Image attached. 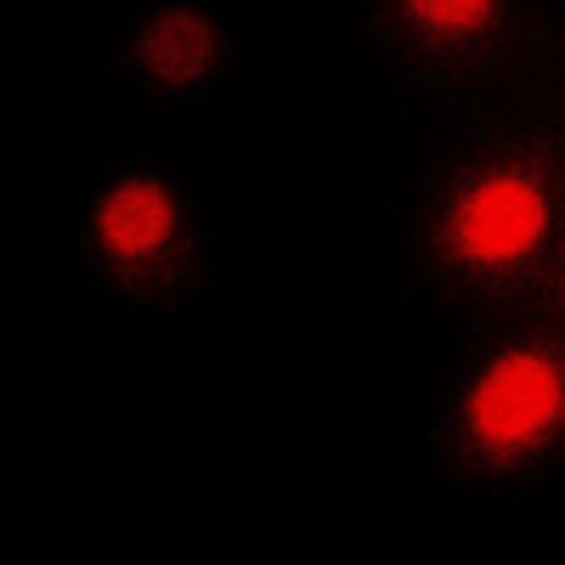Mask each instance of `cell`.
Returning <instances> with one entry per match:
<instances>
[{
    "mask_svg": "<svg viewBox=\"0 0 565 565\" xmlns=\"http://www.w3.org/2000/svg\"><path fill=\"white\" fill-rule=\"evenodd\" d=\"M548 226H554L548 181L532 164H492L452 193L441 244L452 266L498 277V271L526 266L543 249Z\"/></svg>",
    "mask_w": 565,
    "mask_h": 565,
    "instance_id": "obj_1",
    "label": "cell"
},
{
    "mask_svg": "<svg viewBox=\"0 0 565 565\" xmlns=\"http://www.w3.org/2000/svg\"><path fill=\"white\" fill-rule=\"evenodd\" d=\"M565 424V351L509 345L463 396V436L481 458H526Z\"/></svg>",
    "mask_w": 565,
    "mask_h": 565,
    "instance_id": "obj_2",
    "label": "cell"
},
{
    "mask_svg": "<svg viewBox=\"0 0 565 565\" xmlns=\"http://www.w3.org/2000/svg\"><path fill=\"white\" fill-rule=\"evenodd\" d=\"M90 232H97V249L108 266H153L181 238V204L159 175H136L97 199Z\"/></svg>",
    "mask_w": 565,
    "mask_h": 565,
    "instance_id": "obj_3",
    "label": "cell"
},
{
    "mask_svg": "<svg viewBox=\"0 0 565 565\" xmlns=\"http://www.w3.org/2000/svg\"><path fill=\"white\" fill-rule=\"evenodd\" d=\"M226 57V40L215 29V18H204L199 7H170L153 12L148 23L136 29L130 40V63L136 74L159 85V90H186V85H204Z\"/></svg>",
    "mask_w": 565,
    "mask_h": 565,
    "instance_id": "obj_4",
    "label": "cell"
},
{
    "mask_svg": "<svg viewBox=\"0 0 565 565\" xmlns=\"http://www.w3.org/2000/svg\"><path fill=\"white\" fill-rule=\"evenodd\" d=\"M396 12L413 40L436 45V52H458V45H481L498 29L503 0H396Z\"/></svg>",
    "mask_w": 565,
    "mask_h": 565,
    "instance_id": "obj_5",
    "label": "cell"
}]
</instances>
